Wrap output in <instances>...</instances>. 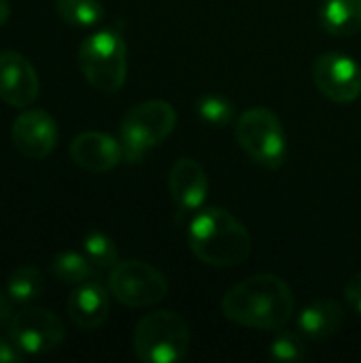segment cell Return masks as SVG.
Wrapping results in <instances>:
<instances>
[{
  "mask_svg": "<svg viewBox=\"0 0 361 363\" xmlns=\"http://www.w3.org/2000/svg\"><path fill=\"white\" fill-rule=\"evenodd\" d=\"M221 313L236 325L279 332L296 315V300L291 287L277 274H255L234 287L221 298Z\"/></svg>",
  "mask_w": 361,
  "mask_h": 363,
  "instance_id": "6da1fadb",
  "label": "cell"
},
{
  "mask_svg": "<svg viewBox=\"0 0 361 363\" xmlns=\"http://www.w3.org/2000/svg\"><path fill=\"white\" fill-rule=\"evenodd\" d=\"M189 251L206 266L234 268L249 259L253 240L249 230L230 211L202 206L187 225Z\"/></svg>",
  "mask_w": 361,
  "mask_h": 363,
  "instance_id": "7a4b0ae2",
  "label": "cell"
},
{
  "mask_svg": "<svg viewBox=\"0 0 361 363\" xmlns=\"http://www.w3.org/2000/svg\"><path fill=\"white\" fill-rule=\"evenodd\" d=\"M191 345L189 323L174 311H153L140 317L132 334V347L140 362L179 363Z\"/></svg>",
  "mask_w": 361,
  "mask_h": 363,
  "instance_id": "3957f363",
  "label": "cell"
},
{
  "mask_svg": "<svg viewBox=\"0 0 361 363\" xmlns=\"http://www.w3.org/2000/svg\"><path fill=\"white\" fill-rule=\"evenodd\" d=\"M77 62L85 81L96 91L111 96L126 85L128 47L123 36L113 28L89 34L79 47Z\"/></svg>",
  "mask_w": 361,
  "mask_h": 363,
  "instance_id": "277c9868",
  "label": "cell"
},
{
  "mask_svg": "<svg viewBox=\"0 0 361 363\" xmlns=\"http://www.w3.org/2000/svg\"><path fill=\"white\" fill-rule=\"evenodd\" d=\"M177 128V111L166 100H145L130 106L119 123V143L126 162H140Z\"/></svg>",
  "mask_w": 361,
  "mask_h": 363,
  "instance_id": "5b68a950",
  "label": "cell"
},
{
  "mask_svg": "<svg viewBox=\"0 0 361 363\" xmlns=\"http://www.w3.org/2000/svg\"><path fill=\"white\" fill-rule=\"evenodd\" d=\"M236 140L249 160L266 170H279L287 162L289 143L285 128L268 106H251L238 117Z\"/></svg>",
  "mask_w": 361,
  "mask_h": 363,
  "instance_id": "8992f818",
  "label": "cell"
},
{
  "mask_svg": "<svg viewBox=\"0 0 361 363\" xmlns=\"http://www.w3.org/2000/svg\"><path fill=\"white\" fill-rule=\"evenodd\" d=\"M168 287L166 274L140 259L119 262L109 272L111 296L128 308H147L160 304L166 298Z\"/></svg>",
  "mask_w": 361,
  "mask_h": 363,
  "instance_id": "52a82bcc",
  "label": "cell"
},
{
  "mask_svg": "<svg viewBox=\"0 0 361 363\" xmlns=\"http://www.w3.org/2000/svg\"><path fill=\"white\" fill-rule=\"evenodd\" d=\"M9 334L26 355H43L55 351L64 342L66 328L53 311L28 306L13 315Z\"/></svg>",
  "mask_w": 361,
  "mask_h": 363,
  "instance_id": "ba28073f",
  "label": "cell"
},
{
  "mask_svg": "<svg viewBox=\"0 0 361 363\" xmlns=\"http://www.w3.org/2000/svg\"><path fill=\"white\" fill-rule=\"evenodd\" d=\"M313 81L326 98L338 104L355 102L361 96V66L340 51H328L315 57Z\"/></svg>",
  "mask_w": 361,
  "mask_h": 363,
  "instance_id": "9c48e42d",
  "label": "cell"
},
{
  "mask_svg": "<svg viewBox=\"0 0 361 363\" xmlns=\"http://www.w3.org/2000/svg\"><path fill=\"white\" fill-rule=\"evenodd\" d=\"M60 132L55 119L43 108H23L11 125L15 149L30 160H45L53 153Z\"/></svg>",
  "mask_w": 361,
  "mask_h": 363,
  "instance_id": "30bf717a",
  "label": "cell"
},
{
  "mask_svg": "<svg viewBox=\"0 0 361 363\" xmlns=\"http://www.w3.org/2000/svg\"><path fill=\"white\" fill-rule=\"evenodd\" d=\"M40 91V81L32 62L15 51H0V100L15 108H30Z\"/></svg>",
  "mask_w": 361,
  "mask_h": 363,
  "instance_id": "8fae6325",
  "label": "cell"
},
{
  "mask_svg": "<svg viewBox=\"0 0 361 363\" xmlns=\"http://www.w3.org/2000/svg\"><path fill=\"white\" fill-rule=\"evenodd\" d=\"M168 194L181 213H196L204 206L209 196V174L198 160L181 157L172 164L168 174Z\"/></svg>",
  "mask_w": 361,
  "mask_h": 363,
  "instance_id": "7c38bea8",
  "label": "cell"
},
{
  "mask_svg": "<svg viewBox=\"0 0 361 363\" xmlns=\"http://www.w3.org/2000/svg\"><path fill=\"white\" fill-rule=\"evenodd\" d=\"M68 155L79 168L94 174L109 172L117 168L119 162L123 160L121 143L111 134L94 132V130L77 134L68 147Z\"/></svg>",
  "mask_w": 361,
  "mask_h": 363,
  "instance_id": "4fadbf2b",
  "label": "cell"
},
{
  "mask_svg": "<svg viewBox=\"0 0 361 363\" xmlns=\"http://www.w3.org/2000/svg\"><path fill=\"white\" fill-rule=\"evenodd\" d=\"M111 291L96 281H85L68 296L66 308L70 321L79 330H98L106 323L111 313Z\"/></svg>",
  "mask_w": 361,
  "mask_h": 363,
  "instance_id": "5bb4252c",
  "label": "cell"
},
{
  "mask_svg": "<svg viewBox=\"0 0 361 363\" xmlns=\"http://www.w3.org/2000/svg\"><path fill=\"white\" fill-rule=\"evenodd\" d=\"M345 325V311L343 306L332 300H315L313 304L304 306L298 315V332L311 340H326L338 334Z\"/></svg>",
  "mask_w": 361,
  "mask_h": 363,
  "instance_id": "9a60e30c",
  "label": "cell"
},
{
  "mask_svg": "<svg viewBox=\"0 0 361 363\" xmlns=\"http://www.w3.org/2000/svg\"><path fill=\"white\" fill-rule=\"evenodd\" d=\"M319 21L334 36H353L361 32V0H323Z\"/></svg>",
  "mask_w": 361,
  "mask_h": 363,
  "instance_id": "2e32d148",
  "label": "cell"
},
{
  "mask_svg": "<svg viewBox=\"0 0 361 363\" xmlns=\"http://www.w3.org/2000/svg\"><path fill=\"white\" fill-rule=\"evenodd\" d=\"M45 291V277L36 266H19L6 281V294L17 304H30Z\"/></svg>",
  "mask_w": 361,
  "mask_h": 363,
  "instance_id": "e0dca14e",
  "label": "cell"
},
{
  "mask_svg": "<svg viewBox=\"0 0 361 363\" xmlns=\"http://www.w3.org/2000/svg\"><path fill=\"white\" fill-rule=\"evenodd\" d=\"M51 272L64 285H81L85 281H91V277L96 274V268L85 257V253L62 251L53 257Z\"/></svg>",
  "mask_w": 361,
  "mask_h": 363,
  "instance_id": "ac0fdd59",
  "label": "cell"
},
{
  "mask_svg": "<svg viewBox=\"0 0 361 363\" xmlns=\"http://www.w3.org/2000/svg\"><path fill=\"white\" fill-rule=\"evenodd\" d=\"M55 13L72 28H91L102 21L104 6L100 0H55Z\"/></svg>",
  "mask_w": 361,
  "mask_h": 363,
  "instance_id": "d6986e66",
  "label": "cell"
},
{
  "mask_svg": "<svg viewBox=\"0 0 361 363\" xmlns=\"http://www.w3.org/2000/svg\"><path fill=\"white\" fill-rule=\"evenodd\" d=\"M83 253L91 262V266L96 268V272H102V270H109L111 272L119 264L117 245L104 232H89L83 238Z\"/></svg>",
  "mask_w": 361,
  "mask_h": 363,
  "instance_id": "ffe728a7",
  "label": "cell"
},
{
  "mask_svg": "<svg viewBox=\"0 0 361 363\" xmlns=\"http://www.w3.org/2000/svg\"><path fill=\"white\" fill-rule=\"evenodd\" d=\"M196 113L202 123H209L211 128H226L234 121L236 106L228 96L221 94H204L198 98Z\"/></svg>",
  "mask_w": 361,
  "mask_h": 363,
  "instance_id": "44dd1931",
  "label": "cell"
},
{
  "mask_svg": "<svg viewBox=\"0 0 361 363\" xmlns=\"http://www.w3.org/2000/svg\"><path fill=\"white\" fill-rule=\"evenodd\" d=\"M270 357L277 362H302L306 357V342L300 332H283L279 330L274 340L270 342Z\"/></svg>",
  "mask_w": 361,
  "mask_h": 363,
  "instance_id": "7402d4cb",
  "label": "cell"
},
{
  "mask_svg": "<svg viewBox=\"0 0 361 363\" xmlns=\"http://www.w3.org/2000/svg\"><path fill=\"white\" fill-rule=\"evenodd\" d=\"M26 353L13 342L9 330H0V363H19Z\"/></svg>",
  "mask_w": 361,
  "mask_h": 363,
  "instance_id": "603a6c76",
  "label": "cell"
},
{
  "mask_svg": "<svg viewBox=\"0 0 361 363\" xmlns=\"http://www.w3.org/2000/svg\"><path fill=\"white\" fill-rule=\"evenodd\" d=\"M345 298H347L349 306L361 315V270L349 279V283L345 287Z\"/></svg>",
  "mask_w": 361,
  "mask_h": 363,
  "instance_id": "cb8c5ba5",
  "label": "cell"
},
{
  "mask_svg": "<svg viewBox=\"0 0 361 363\" xmlns=\"http://www.w3.org/2000/svg\"><path fill=\"white\" fill-rule=\"evenodd\" d=\"M11 298H9V294H2L0 291V330H9V325H11V319H13V311H11Z\"/></svg>",
  "mask_w": 361,
  "mask_h": 363,
  "instance_id": "d4e9b609",
  "label": "cell"
},
{
  "mask_svg": "<svg viewBox=\"0 0 361 363\" xmlns=\"http://www.w3.org/2000/svg\"><path fill=\"white\" fill-rule=\"evenodd\" d=\"M11 17V4L6 0H0V26H4Z\"/></svg>",
  "mask_w": 361,
  "mask_h": 363,
  "instance_id": "484cf974",
  "label": "cell"
}]
</instances>
